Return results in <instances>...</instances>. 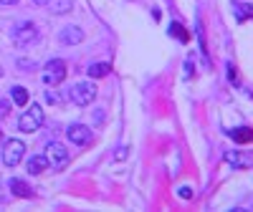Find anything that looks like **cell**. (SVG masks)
<instances>
[{"mask_svg": "<svg viewBox=\"0 0 253 212\" xmlns=\"http://www.w3.org/2000/svg\"><path fill=\"white\" fill-rule=\"evenodd\" d=\"M10 38H13V43L18 48H28L31 43H36V40H38V28L33 23H28V20H23V23H18L10 31Z\"/></svg>", "mask_w": 253, "mask_h": 212, "instance_id": "cell-2", "label": "cell"}, {"mask_svg": "<svg viewBox=\"0 0 253 212\" xmlns=\"http://www.w3.org/2000/svg\"><path fill=\"white\" fill-rule=\"evenodd\" d=\"M177 195H180L182 200H193V195H195V192H193V187H187V184H182V187L177 189Z\"/></svg>", "mask_w": 253, "mask_h": 212, "instance_id": "cell-19", "label": "cell"}, {"mask_svg": "<svg viewBox=\"0 0 253 212\" xmlns=\"http://www.w3.org/2000/svg\"><path fill=\"white\" fill-rule=\"evenodd\" d=\"M86 71H89V78H104L112 73V63H91Z\"/></svg>", "mask_w": 253, "mask_h": 212, "instance_id": "cell-11", "label": "cell"}, {"mask_svg": "<svg viewBox=\"0 0 253 212\" xmlns=\"http://www.w3.org/2000/svg\"><path fill=\"white\" fill-rule=\"evenodd\" d=\"M230 137H233V141H238V144H248V141H253V129H248V126H238V129L230 132Z\"/></svg>", "mask_w": 253, "mask_h": 212, "instance_id": "cell-12", "label": "cell"}, {"mask_svg": "<svg viewBox=\"0 0 253 212\" xmlns=\"http://www.w3.org/2000/svg\"><path fill=\"white\" fill-rule=\"evenodd\" d=\"M10 94H13V104H18V106H26L28 104V89L15 86V89H10Z\"/></svg>", "mask_w": 253, "mask_h": 212, "instance_id": "cell-14", "label": "cell"}, {"mask_svg": "<svg viewBox=\"0 0 253 212\" xmlns=\"http://www.w3.org/2000/svg\"><path fill=\"white\" fill-rule=\"evenodd\" d=\"M36 5H48V0H33Z\"/></svg>", "mask_w": 253, "mask_h": 212, "instance_id": "cell-24", "label": "cell"}, {"mask_svg": "<svg viewBox=\"0 0 253 212\" xmlns=\"http://www.w3.org/2000/svg\"><path fill=\"white\" fill-rule=\"evenodd\" d=\"M126 157V146H119V152L114 154V159H124Z\"/></svg>", "mask_w": 253, "mask_h": 212, "instance_id": "cell-22", "label": "cell"}, {"mask_svg": "<svg viewBox=\"0 0 253 212\" xmlns=\"http://www.w3.org/2000/svg\"><path fill=\"white\" fill-rule=\"evenodd\" d=\"M23 154H26V144L20 141V139H10V141H5L3 162H5L8 167H18L20 159H23Z\"/></svg>", "mask_w": 253, "mask_h": 212, "instance_id": "cell-6", "label": "cell"}, {"mask_svg": "<svg viewBox=\"0 0 253 212\" xmlns=\"http://www.w3.org/2000/svg\"><path fill=\"white\" fill-rule=\"evenodd\" d=\"M233 10H236L238 23H243L246 18H253V5H233Z\"/></svg>", "mask_w": 253, "mask_h": 212, "instance_id": "cell-16", "label": "cell"}, {"mask_svg": "<svg viewBox=\"0 0 253 212\" xmlns=\"http://www.w3.org/2000/svg\"><path fill=\"white\" fill-rule=\"evenodd\" d=\"M66 73H69L66 61H63V58H53V61L46 63V69H43V83L53 89V86H58V83L66 78Z\"/></svg>", "mask_w": 253, "mask_h": 212, "instance_id": "cell-3", "label": "cell"}, {"mask_svg": "<svg viewBox=\"0 0 253 212\" xmlns=\"http://www.w3.org/2000/svg\"><path fill=\"white\" fill-rule=\"evenodd\" d=\"M225 162H230L233 167H246V164H248V159H241V157L233 154V152H228V154H225Z\"/></svg>", "mask_w": 253, "mask_h": 212, "instance_id": "cell-17", "label": "cell"}, {"mask_svg": "<svg viewBox=\"0 0 253 212\" xmlns=\"http://www.w3.org/2000/svg\"><path fill=\"white\" fill-rule=\"evenodd\" d=\"M66 137H69L74 144H79V146H86V144H91V139H94V134H91V129H89L86 124H74V126H69Z\"/></svg>", "mask_w": 253, "mask_h": 212, "instance_id": "cell-7", "label": "cell"}, {"mask_svg": "<svg viewBox=\"0 0 253 212\" xmlns=\"http://www.w3.org/2000/svg\"><path fill=\"white\" fill-rule=\"evenodd\" d=\"M46 101H51V104H58V101H61V96H58L53 89H48V91H46Z\"/></svg>", "mask_w": 253, "mask_h": 212, "instance_id": "cell-21", "label": "cell"}, {"mask_svg": "<svg viewBox=\"0 0 253 212\" xmlns=\"http://www.w3.org/2000/svg\"><path fill=\"white\" fill-rule=\"evenodd\" d=\"M8 187H10V192L18 195V197H33V189H31L23 179H10Z\"/></svg>", "mask_w": 253, "mask_h": 212, "instance_id": "cell-10", "label": "cell"}, {"mask_svg": "<svg viewBox=\"0 0 253 212\" xmlns=\"http://www.w3.org/2000/svg\"><path fill=\"white\" fill-rule=\"evenodd\" d=\"M18 66H20V71H33V69H36V61H33V58H31V61H28V58H20Z\"/></svg>", "mask_w": 253, "mask_h": 212, "instance_id": "cell-18", "label": "cell"}, {"mask_svg": "<svg viewBox=\"0 0 253 212\" xmlns=\"http://www.w3.org/2000/svg\"><path fill=\"white\" fill-rule=\"evenodd\" d=\"M46 159H48V167H51V169L61 172V169H66L71 154H69V149H66V146H63L61 141H51L48 149H46Z\"/></svg>", "mask_w": 253, "mask_h": 212, "instance_id": "cell-4", "label": "cell"}, {"mask_svg": "<svg viewBox=\"0 0 253 212\" xmlns=\"http://www.w3.org/2000/svg\"><path fill=\"white\" fill-rule=\"evenodd\" d=\"M8 114H10V101L3 99V101H0V119H5Z\"/></svg>", "mask_w": 253, "mask_h": 212, "instance_id": "cell-20", "label": "cell"}, {"mask_svg": "<svg viewBox=\"0 0 253 212\" xmlns=\"http://www.w3.org/2000/svg\"><path fill=\"white\" fill-rule=\"evenodd\" d=\"M0 76H3V69H0Z\"/></svg>", "mask_w": 253, "mask_h": 212, "instance_id": "cell-25", "label": "cell"}, {"mask_svg": "<svg viewBox=\"0 0 253 212\" xmlns=\"http://www.w3.org/2000/svg\"><path fill=\"white\" fill-rule=\"evenodd\" d=\"M170 35H175L177 40H182V43H187V40H190V33H187L180 23H172V26H170Z\"/></svg>", "mask_w": 253, "mask_h": 212, "instance_id": "cell-15", "label": "cell"}, {"mask_svg": "<svg viewBox=\"0 0 253 212\" xmlns=\"http://www.w3.org/2000/svg\"><path fill=\"white\" fill-rule=\"evenodd\" d=\"M0 3H3V5H15L18 0H0Z\"/></svg>", "mask_w": 253, "mask_h": 212, "instance_id": "cell-23", "label": "cell"}, {"mask_svg": "<svg viewBox=\"0 0 253 212\" xmlns=\"http://www.w3.org/2000/svg\"><path fill=\"white\" fill-rule=\"evenodd\" d=\"M43 119H46L43 109H41L38 104H31V109H26L23 114H20V119H18V129L23 132V134H33V132L41 129Z\"/></svg>", "mask_w": 253, "mask_h": 212, "instance_id": "cell-1", "label": "cell"}, {"mask_svg": "<svg viewBox=\"0 0 253 212\" xmlns=\"http://www.w3.org/2000/svg\"><path fill=\"white\" fill-rule=\"evenodd\" d=\"M71 0H51V13H56V15H63V13H69L71 10Z\"/></svg>", "mask_w": 253, "mask_h": 212, "instance_id": "cell-13", "label": "cell"}, {"mask_svg": "<svg viewBox=\"0 0 253 212\" xmlns=\"http://www.w3.org/2000/svg\"><path fill=\"white\" fill-rule=\"evenodd\" d=\"M46 169H48L46 154H33V157L28 159V172H31V175H41V172H46Z\"/></svg>", "mask_w": 253, "mask_h": 212, "instance_id": "cell-9", "label": "cell"}, {"mask_svg": "<svg viewBox=\"0 0 253 212\" xmlns=\"http://www.w3.org/2000/svg\"><path fill=\"white\" fill-rule=\"evenodd\" d=\"M71 101L76 104V106H89L94 99H96V86L91 81H79L76 86L71 89Z\"/></svg>", "mask_w": 253, "mask_h": 212, "instance_id": "cell-5", "label": "cell"}, {"mask_svg": "<svg viewBox=\"0 0 253 212\" xmlns=\"http://www.w3.org/2000/svg\"><path fill=\"white\" fill-rule=\"evenodd\" d=\"M58 40H61L63 46H76V43H81V40H84V31L79 26H66V28L58 33Z\"/></svg>", "mask_w": 253, "mask_h": 212, "instance_id": "cell-8", "label": "cell"}]
</instances>
